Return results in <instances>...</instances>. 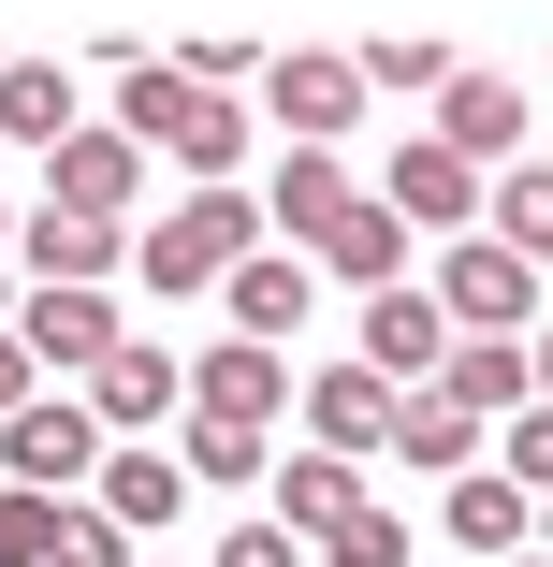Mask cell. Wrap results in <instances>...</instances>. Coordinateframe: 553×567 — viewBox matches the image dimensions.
I'll list each match as a JSON object with an SVG mask.
<instances>
[{
	"instance_id": "cell-11",
	"label": "cell",
	"mask_w": 553,
	"mask_h": 567,
	"mask_svg": "<svg viewBox=\"0 0 553 567\" xmlns=\"http://www.w3.org/2000/svg\"><path fill=\"white\" fill-rule=\"evenodd\" d=\"M306 379H291V350H248V334H218V350H190V422H277Z\"/></svg>"
},
{
	"instance_id": "cell-26",
	"label": "cell",
	"mask_w": 553,
	"mask_h": 567,
	"mask_svg": "<svg viewBox=\"0 0 553 567\" xmlns=\"http://www.w3.org/2000/svg\"><path fill=\"white\" fill-rule=\"evenodd\" d=\"M320 567H422V524H408V509H379V495H365V509H350V524H336V538H320Z\"/></svg>"
},
{
	"instance_id": "cell-4",
	"label": "cell",
	"mask_w": 553,
	"mask_h": 567,
	"mask_svg": "<svg viewBox=\"0 0 553 567\" xmlns=\"http://www.w3.org/2000/svg\"><path fill=\"white\" fill-rule=\"evenodd\" d=\"M73 393H88V422H102V451H146L161 422H190V364L161 350V334H132V350H102V364H88Z\"/></svg>"
},
{
	"instance_id": "cell-12",
	"label": "cell",
	"mask_w": 553,
	"mask_h": 567,
	"mask_svg": "<svg viewBox=\"0 0 553 567\" xmlns=\"http://www.w3.org/2000/svg\"><path fill=\"white\" fill-rule=\"evenodd\" d=\"M16 350H30L44 379H88L102 350H132V320H117V291H30V306H16Z\"/></svg>"
},
{
	"instance_id": "cell-2",
	"label": "cell",
	"mask_w": 553,
	"mask_h": 567,
	"mask_svg": "<svg viewBox=\"0 0 553 567\" xmlns=\"http://www.w3.org/2000/svg\"><path fill=\"white\" fill-rule=\"evenodd\" d=\"M248 248H277L263 234V189H190V204H161L146 234H132V277L161 291V306H190V291H218Z\"/></svg>"
},
{
	"instance_id": "cell-14",
	"label": "cell",
	"mask_w": 553,
	"mask_h": 567,
	"mask_svg": "<svg viewBox=\"0 0 553 567\" xmlns=\"http://www.w3.org/2000/svg\"><path fill=\"white\" fill-rule=\"evenodd\" d=\"M218 306H234V334H248V350H291V334H306V306H320V262H306V248H248L234 277H218Z\"/></svg>"
},
{
	"instance_id": "cell-7",
	"label": "cell",
	"mask_w": 553,
	"mask_h": 567,
	"mask_svg": "<svg viewBox=\"0 0 553 567\" xmlns=\"http://www.w3.org/2000/svg\"><path fill=\"white\" fill-rule=\"evenodd\" d=\"M263 102H277V132H291V146H350L379 87H365V59H350V44H291Z\"/></svg>"
},
{
	"instance_id": "cell-27",
	"label": "cell",
	"mask_w": 553,
	"mask_h": 567,
	"mask_svg": "<svg viewBox=\"0 0 553 567\" xmlns=\"http://www.w3.org/2000/svg\"><path fill=\"white\" fill-rule=\"evenodd\" d=\"M350 59H365V87H393V102H437V87L467 73L452 44H350Z\"/></svg>"
},
{
	"instance_id": "cell-8",
	"label": "cell",
	"mask_w": 553,
	"mask_h": 567,
	"mask_svg": "<svg viewBox=\"0 0 553 567\" xmlns=\"http://www.w3.org/2000/svg\"><path fill=\"white\" fill-rule=\"evenodd\" d=\"M379 204L408 218V234H481L495 175H481V161H452L437 132H393V175H379Z\"/></svg>"
},
{
	"instance_id": "cell-15",
	"label": "cell",
	"mask_w": 553,
	"mask_h": 567,
	"mask_svg": "<svg viewBox=\"0 0 553 567\" xmlns=\"http://www.w3.org/2000/svg\"><path fill=\"white\" fill-rule=\"evenodd\" d=\"M422 132L452 146V161H481V175H510V161H524V87H510V73H452Z\"/></svg>"
},
{
	"instance_id": "cell-34",
	"label": "cell",
	"mask_w": 553,
	"mask_h": 567,
	"mask_svg": "<svg viewBox=\"0 0 553 567\" xmlns=\"http://www.w3.org/2000/svg\"><path fill=\"white\" fill-rule=\"evenodd\" d=\"M16 306H30V277H16V262H0V334H16Z\"/></svg>"
},
{
	"instance_id": "cell-9",
	"label": "cell",
	"mask_w": 553,
	"mask_h": 567,
	"mask_svg": "<svg viewBox=\"0 0 553 567\" xmlns=\"http://www.w3.org/2000/svg\"><path fill=\"white\" fill-rule=\"evenodd\" d=\"M350 364H379L393 393H422L437 364H452V320H437V291L408 277V291H365V320H350Z\"/></svg>"
},
{
	"instance_id": "cell-37",
	"label": "cell",
	"mask_w": 553,
	"mask_h": 567,
	"mask_svg": "<svg viewBox=\"0 0 553 567\" xmlns=\"http://www.w3.org/2000/svg\"><path fill=\"white\" fill-rule=\"evenodd\" d=\"M510 567H553V553H510Z\"/></svg>"
},
{
	"instance_id": "cell-25",
	"label": "cell",
	"mask_w": 553,
	"mask_h": 567,
	"mask_svg": "<svg viewBox=\"0 0 553 567\" xmlns=\"http://www.w3.org/2000/svg\"><path fill=\"white\" fill-rule=\"evenodd\" d=\"M481 234H495V248H524V262H553V161H510V175H495Z\"/></svg>"
},
{
	"instance_id": "cell-23",
	"label": "cell",
	"mask_w": 553,
	"mask_h": 567,
	"mask_svg": "<svg viewBox=\"0 0 553 567\" xmlns=\"http://www.w3.org/2000/svg\"><path fill=\"white\" fill-rule=\"evenodd\" d=\"M350 509H365V466H336V451H291V466H277V524H291L306 553L336 538Z\"/></svg>"
},
{
	"instance_id": "cell-28",
	"label": "cell",
	"mask_w": 553,
	"mask_h": 567,
	"mask_svg": "<svg viewBox=\"0 0 553 567\" xmlns=\"http://www.w3.org/2000/svg\"><path fill=\"white\" fill-rule=\"evenodd\" d=\"M59 509L73 495H16V481H0V567H44L59 553Z\"/></svg>"
},
{
	"instance_id": "cell-33",
	"label": "cell",
	"mask_w": 553,
	"mask_h": 567,
	"mask_svg": "<svg viewBox=\"0 0 553 567\" xmlns=\"http://www.w3.org/2000/svg\"><path fill=\"white\" fill-rule=\"evenodd\" d=\"M524 379H539V408H553V320H539V334H524Z\"/></svg>"
},
{
	"instance_id": "cell-19",
	"label": "cell",
	"mask_w": 553,
	"mask_h": 567,
	"mask_svg": "<svg viewBox=\"0 0 553 567\" xmlns=\"http://www.w3.org/2000/svg\"><path fill=\"white\" fill-rule=\"evenodd\" d=\"M350 204H365V189H350V161H336V146H277V189H263V234H306V248H320V234H336Z\"/></svg>"
},
{
	"instance_id": "cell-36",
	"label": "cell",
	"mask_w": 553,
	"mask_h": 567,
	"mask_svg": "<svg viewBox=\"0 0 553 567\" xmlns=\"http://www.w3.org/2000/svg\"><path fill=\"white\" fill-rule=\"evenodd\" d=\"M539 553H553V495H539Z\"/></svg>"
},
{
	"instance_id": "cell-24",
	"label": "cell",
	"mask_w": 553,
	"mask_h": 567,
	"mask_svg": "<svg viewBox=\"0 0 553 567\" xmlns=\"http://www.w3.org/2000/svg\"><path fill=\"white\" fill-rule=\"evenodd\" d=\"M175 466L218 481V495H248V481H277V436H248V422H175Z\"/></svg>"
},
{
	"instance_id": "cell-29",
	"label": "cell",
	"mask_w": 553,
	"mask_h": 567,
	"mask_svg": "<svg viewBox=\"0 0 553 567\" xmlns=\"http://www.w3.org/2000/svg\"><path fill=\"white\" fill-rule=\"evenodd\" d=\"M44 567H146V553H132L117 524H102V495H73V509H59V553H44Z\"/></svg>"
},
{
	"instance_id": "cell-20",
	"label": "cell",
	"mask_w": 553,
	"mask_h": 567,
	"mask_svg": "<svg viewBox=\"0 0 553 567\" xmlns=\"http://www.w3.org/2000/svg\"><path fill=\"white\" fill-rule=\"evenodd\" d=\"M422 393H452L467 422H510V408H539V379H524V334H452V364H437Z\"/></svg>"
},
{
	"instance_id": "cell-6",
	"label": "cell",
	"mask_w": 553,
	"mask_h": 567,
	"mask_svg": "<svg viewBox=\"0 0 553 567\" xmlns=\"http://www.w3.org/2000/svg\"><path fill=\"white\" fill-rule=\"evenodd\" d=\"M0 481H16V495H73V481H102V422H88V393H30L16 422H0Z\"/></svg>"
},
{
	"instance_id": "cell-38",
	"label": "cell",
	"mask_w": 553,
	"mask_h": 567,
	"mask_svg": "<svg viewBox=\"0 0 553 567\" xmlns=\"http://www.w3.org/2000/svg\"><path fill=\"white\" fill-rule=\"evenodd\" d=\"M146 567H161V553H146Z\"/></svg>"
},
{
	"instance_id": "cell-32",
	"label": "cell",
	"mask_w": 553,
	"mask_h": 567,
	"mask_svg": "<svg viewBox=\"0 0 553 567\" xmlns=\"http://www.w3.org/2000/svg\"><path fill=\"white\" fill-rule=\"evenodd\" d=\"M30 393H44V364H30V350H16V334H0V422H16V408H30Z\"/></svg>"
},
{
	"instance_id": "cell-30",
	"label": "cell",
	"mask_w": 553,
	"mask_h": 567,
	"mask_svg": "<svg viewBox=\"0 0 553 567\" xmlns=\"http://www.w3.org/2000/svg\"><path fill=\"white\" fill-rule=\"evenodd\" d=\"M495 466H510L524 495H553V408H510V451H495Z\"/></svg>"
},
{
	"instance_id": "cell-21",
	"label": "cell",
	"mask_w": 553,
	"mask_h": 567,
	"mask_svg": "<svg viewBox=\"0 0 553 567\" xmlns=\"http://www.w3.org/2000/svg\"><path fill=\"white\" fill-rule=\"evenodd\" d=\"M306 262H320V277H350V291H408V218L365 189V204H350V218H336V234H320Z\"/></svg>"
},
{
	"instance_id": "cell-35",
	"label": "cell",
	"mask_w": 553,
	"mask_h": 567,
	"mask_svg": "<svg viewBox=\"0 0 553 567\" xmlns=\"http://www.w3.org/2000/svg\"><path fill=\"white\" fill-rule=\"evenodd\" d=\"M0 262H16V204H0Z\"/></svg>"
},
{
	"instance_id": "cell-22",
	"label": "cell",
	"mask_w": 553,
	"mask_h": 567,
	"mask_svg": "<svg viewBox=\"0 0 553 567\" xmlns=\"http://www.w3.org/2000/svg\"><path fill=\"white\" fill-rule=\"evenodd\" d=\"M379 466H437V481H467L481 466V422L452 408V393H393V451Z\"/></svg>"
},
{
	"instance_id": "cell-18",
	"label": "cell",
	"mask_w": 553,
	"mask_h": 567,
	"mask_svg": "<svg viewBox=\"0 0 553 567\" xmlns=\"http://www.w3.org/2000/svg\"><path fill=\"white\" fill-rule=\"evenodd\" d=\"M175 509H190V466H175L161 436H146V451H102V524H117L132 553H146V538H175Z\"/></svg>"
},
{
	"instance_id": "cell-1",
	"label": "cell",
	"mask_w": 553,
	"mask_h": 567,
	"mask_svg": "<svg viewBox=\"0 0 553 567\" xmlns=\"http://www.w3.org/2000/svg\"><path fill=\"white\" fill-rule=\"evenodd\" d=\"M117 132L146 146V161H190V189H248V102L234 87H204V73H175V59H117Z\"/></svg>"
},
{
	"instance_id": "cell-13",
	"label": "cell",
	"mask_w": 553,
	"mask_h": 567,
	"mask_svg": "<svg viewBox=\"0 0 553 567\" xmlns=\"http://www.w3.org/2000/svg\"><path fill=\"white\" fill-rule=\"evenodd\" d=\"M16 277H30V291H117V277H132V234H102V218H44V204H30V218H16Z\"/></svg>"
},
{
	"instance_id": "cell-17",
	"label": "cell",
	"mask_w": 553,
	"mask_h": 567,
	"mask_svg": "<svg viewBox=\"0 0 553 567\" xmlns=\"http://www.w3.org/2000/svg\"><path fill=\"white\" fill-rule=\"evenodd\" d=\"M88 132V87L59 73V59H0V146H30V161H59Z\"/></svg>"
},
{
	"instance_id": "cell-10",
	"label": "cell",
	"mask_w": 553,
	"mask_h": 567,
	"mask_svg": "<svg viewBox=\"0 0 553 567\" xmlns=\"http://www.w3.org/2000/svg\"><path fill=\"white\" fill-rule=\"evenodd\" d=\"M291 408H306V451H336V466H379L393 451V379L379 364H320Z\"/></svg>"
},
{
	"instance_id": "cell-5",
	"label": "cell",
	"mask_w": 553,
	"mask_h": 567,
	"mask_svg": "<svg viewBox=\"0 0 553 567\" xmlns=\"http://www.w3.org/2000/svg\"><path fill=\"white\" fill-rule=\"evenodd\" d=\"M132 204H146V146H132L117 117H88V132L44 161V218H102V234H146Z\"/></svg>"
},
{
	"instance_id": "cell-31",
	"label": "cell",
	"mask_w": 553,
	"mask_h": 567,
	"mask_svg": "<svg viewBox=\"0 0 553 567\" xmlns=\"http://www.w3.org/2000/svg\"><path fill=\"white\" fill-rule=\"evenodd\" d=\"M218 567H320L291 524H234V538H218Z\"/></svg>"
},
{
	"instance_id": "cell-3",
	"label": "cell",
	"mask_w": 553,
	"mask_h": 567,
	"mask_svg": "<svg viewBox=\"0 0 553 567\" xmlns=\"http://www.w3.org/2000/svg\"><path fill=\"white\" fill-rule=\"evenodd\" d=\"M422 291H437V320H452V334H539V262L495 248V234H452Z\"/></svg>"
},
{
	"instance_id": "cell-16",
	"label": "cell",
	"mask_w": 553,
	"mask_h": 567,
	"mask_svg": "<svg viewBox=\"0 0 553 567\" xmlns=\"http://www.w3.org/2000/svg\"><path fill=\"white\" fill-rule=\"evenodd\" d=\"M437 524H452V553H481V567H510V553H539V495H524L510 466H467L452 495H437Z\"/></svg>"
}]
</instances>
